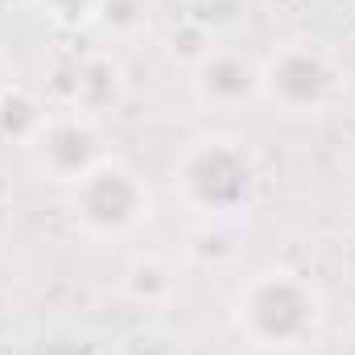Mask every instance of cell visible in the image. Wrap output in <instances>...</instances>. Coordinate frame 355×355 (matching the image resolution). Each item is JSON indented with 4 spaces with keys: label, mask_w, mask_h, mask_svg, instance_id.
I'll return each mask as SVG.
<instances>
[{
    "label": "cell",
    "mask_w": 355,
    "mask_h": 355,
    "mask_svg": "<svg viewBox=\"0 0 355 355\" xmlns=\"http://www.w3.org/2000/svg\"><path fill=\"white\" fill-rule=\"evenodd\" d=\"M322 318V293L297 268H261L232 293V327L257 352L289 355L310 347Z\"/></svg>",
    "instance_id": "1"
},
{
    "label": "cell",
    "mask_w": 355,
    "mask_h": 355,
    "mask_svg": "<svg viewBox=\"0 0 355 355\" xmlns=\"http://www.w3.org/2000/svg\"><path fill=\"white\" fill-rule=\"evenodd\" d=\"M261 186L257 153L227 132L194 137L174 162V194L207 219H227L252 207Z\"/></svg>",
    "instance_id": "2"
},
{
    "label": "cell",
    "mask_w": 355,
    "mask_h": 355,
    "mask_svg": "<svg viewBox=\"0 0 355 355\" xmlns=\"http://www.w3.org/2000/svg\"><path fill=\"white\" fill-rule=\"evenodd\" d=\"M347 91V75L339 58L314 42H289L277 46L261 62V103H268L277 116L310 120L327 116Z\"/></svg>",
    "instance_id": "3"
},
{
    "label": "cell",
    "mask_w": 355,
    "mask_h": 355,
    "mask_svg": "<svg viewBox=\"0 0 355 355\" xmlns=\"http://www.w3.org/2000/svg\"><path fill=\"white\" fill-rule=\"evenodd\" d=\"M71 215L79 223V232L91 240H120L132 236L141 223H149L153 202H149V186L120 162H103L95 166L83 182L71 186Z\"/></svg>",
    "instance_id": "4"
},
{
    "label": "cell",
    "mask_w": 355,
    "mask_h": 355,
    "mask_svg": "<svg viewBox=\"0 0 355 355\" xmlns=\"http://www.w3.org/2000/svg\"><path fill=\"white\" fill-rule=\"evenodd\" d=\"M103 132L95 124V116L71 107V112H46L42 128L29 137L25 153H29V166L46 182H58V186H75L107 162V149H103Z\"/></svg>",
    "instance_id": "5"
},
{
    "label": "cell",
    "mask_w": 355,
    "mask_h": 355,
    "mask_svg": "<svg viewBox=\"0 0 355 355\" xmlns=\"http://www.w3.org/2000/svg\"><path fill=\"white\" fill-rule=\"evenodd\" d=\"M190 87L202 107H244L261 99V62L240 54V50H223V46H207L190 71Z\"/></svg>",
    "instance_id": "6"
},
{
    "label": "cell",
    "mask_w": 355,
    "mask_h": 355,
    "mask_svg": "<svg viewBox=\"0 0 355 355\" xmlns=\"http://www.w3.org/2000/svg\"><path fill=\"white\" fill-rule=\"evenodd\" d=\"M116 99H120V67L112 58H87L75 79V107L87 116H99Z\"/></svg>",
    "instance_id": "7"
},
{
    "label": "cell",
    "mask_w": 355,
    "mask_h": 355,
    "mask_svg": "<svg viewBox=\"0 0 355 355\" xmlns=\"http://www.w3.org/2000/svg\"><path fill=\"white\" fill-rule=\"evenodd\" d=\"M42 120H46V112H42L21 87H12L4 95V103H0V128H4L8 137H17L21 145H29V137L42 128Z\"/></svg>",
    "instance_id": "8"
},
{
    "label": "cell",
    "mask_w": 355,
    "mask_h": 355,
    "mask_svg": "<svg viewBox=\"0 0 355 355\" xmlns=\"http://www.w3.org/2000/svg\"><path fill=\"white\" fill-rule=\"evenodd\" d=\"M124 289H128L137 302H162V297L174 289V281H170V268L162 265V261L145 257V261H137V265L128 268Z\"/></svg>",
    "instance_id": "9"
},
{
    "label": "cell",
    "mask_w": 355,
    "mask_h": 355,
    "mask_svg": "<svg viewBox=\"0 0 355 355\" xmlns=\"http://www.w3.org/2000/svg\"><path fill=\"white\" fill-rule=\"evenodd\" d=\"M54 25H62V29H83L91 21H99L103 17V4L107 0H33Z\"/></svg>",
    "instance_id": "10"
},
{
    "label": "cell",
    "mask_w": 355,
    "mask_h": 355,
    "mask_svg": "<svg viewBox=\"0 0 355 355\" xmlns=\"http://www.w3.org/2000/svg\"><path fill=\"white\" fill-rule=\"evenodd\" d=\"M12 87H17V83H12V71H8V62H4V54H0V103H4V95Z\"/></svg>",
    "instance_id": "11"
}]
</instances>
